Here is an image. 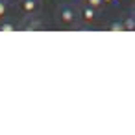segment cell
Returning a JSON list of instances; mask_svg holds the SVG:
<instances>
[{
    "instance_id": "ba28073f",
    "label": "cell",
    "mask_w": 135,
    "mask_h": 135,
    "mask_svg": "<svg viewBox=\"0 0 135 135\" xmlns=\"http://www.w3.org/2000/svg\"><path fill=\"white\" fill-rule=\"evenodd\" d=\"M107 30H109V32H124V28H122V21L109 22V24H107Z\"/></svg>"
},
{
    "instance_id": "3957f363",
    "label": "cell",
    "mask_w": 135,
    "mask_h": 135,
    "mask_svg": "<svg viewBox=\"0 0 135 135\" xmlns=\"http://www.w3.org/2000/svg\"><path fill=\"white\" fill-rule=\"evenodd\" d=\"M96 11H98V9H94L93 6L85 4V6H81V9H80V19L85 21V22H93V21L96 19Z\"/></svg>"
},
{
    "instance_id": "52a82bcc",
    "label": "cell",
    "mask_w": 135,
    "mask_h": 135,
    "mask_svg": "<svg viewBox=\"0 0 135 135\" xmlns=\"http://www.w3.org/2000/svg\"><path fill=\"white\" fill-rule=\"evenodd\" d=\"M15 30H19V26H15V24L9 22V21L0 22V32H15Z\"/></svg>"
},
{
    "instance_id": "7c38bea8",
    "label": "cell",
    "mask_w": 135,
    "mask_h": 135,
    "mask_svg": "<svg viewBox=\"0 0 135 135\" xmlns=\"http://www.w3.org/2000/svg\"><path fill=\"white\" fill-rule=\"evenodd\" d=\"M9 2H13V0H9Z\"/></svg>"
},
{
    "instance_id": "277c9868",
    "label": "cell",
    "mask_w": 135,
    "mask_h": 135,
    "mask_svg": "<svg viewBox=\"0 0 135 135\" xmlns=\"http://www.w3.org/2000/svg\"><path fill=\"white\" fill-rule=\"evenodd\" d=\"M21 28L28 30V32H35V30L43 28V22H41V19H28V22H24V26H21Z\"/></svg>"
},
{
    "instance_id": "6da1fadb",
    "label": "cell",
    "mask_w": 135,
    "mask_h": 135,
    "mask_svg": "<svg viewBox=\"0 0 135 135\" xmlns=\"http://www.w3.org/2000/svg\"><path fill=\"white\" fill-rule=\"evenodd\" d=\"M57 19H59L61 24H65V26H72V24L80 19V13L76 11L74 6H70V4H63V6L59 8V11H57Z\"/></svg>"
},
{
    "instance_id": "7a4b0ae2",
    "label": "cell",
    "mask_w": 135,
    "mask_h": 135,
    "mask_svg": "<svg viewBox=\"0 0 135 135\" xmlns=\"http://www.w3.org/2000/svg\"><path fill=\"white\" fill-rule=\"evenodd\" d=\"M41 8V0H21V11L24 15H35Z\"/></svg>"
},
{
    "instance_id": "9c48e42d",
    "label": "cell",
    "mask_w": 135,
    "mask_h": 135,
    "mask_svg": "<svg viewBox=\"0 0 135 135\" xmlns=\"http://www.w3.org/2000/svg\"><path fill=\"white\" fill-rule=\"evenodd\" d=\"M85 4H89V6H93L94 9H100V8L104 6V0H85Z\"/></svg>"
},
{
    "instance_id": "8992f818",
    "label": "cell",
    "mask_w": 135,
    "mask_h": 135,
    "mask_svg": "<svg viewBox=\"0 0 135 135\" xmlns=\"http://www.w3.org/2000/svg\"><path fill=\"white\" fill-rule=\"evenodd\" d=\"M9 13V0H0V21H4Z\"/></svg>"
},
{
    "instance_id": "8fae6325",
    "label": "cell",
    "mask_w": 135,
    "mask_h": 135,
    "mask_svg": "<svg viewBox=\"0 0 135 135\" xmlns=\"http://www.w3.org/2000/svg\"><path fill=\"white\" fill-rule=\"evenodd\" d=\"M133 13H135V8H133Z\"/></svg>"
},
{
    "instance_id": "5b68a950",
    "label": "cell",
    "mask_w": 135,
    "mask_h": 135,
    "mask_svg": "<svg viewBox=\"0 0 135 135\" xmlns=\"http://www.w3.org/2000/svg\"><path fill=\"white\" fill-rule=\"evenodd\" d=\"M122 28L124 32H135V13L122 19Z\"/></svg>"
},
{
    "instance_id": "30bf717a",
    "label": "cell",
    "mask_w": 135,
    "mask_h": 135,
    "mask_svg": "<svg viewBox=\"0 0 135 135\" xmlns=\"http://www.w3.org/2000/svg\"><path fill=\"white\" fill-rule=\"evenodd\" d=\"M111 2H115V0H104V4H111Z\"/></svg>"
}]
</instances>
